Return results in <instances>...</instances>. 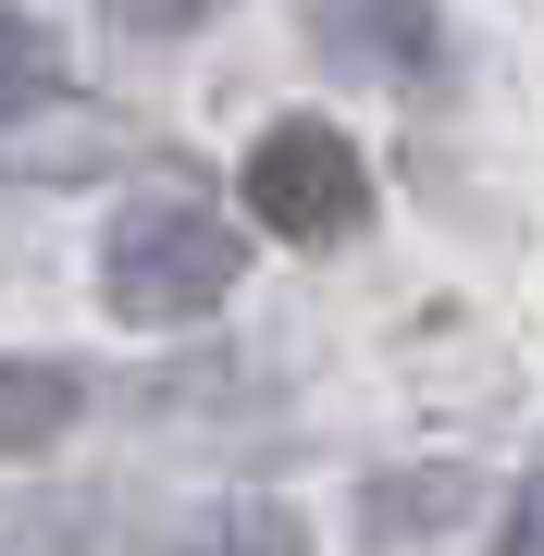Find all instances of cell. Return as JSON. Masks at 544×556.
I'll list each match as a JSON object with an SVG mask.
<instances>
[{"mask_svg": "<svg viewBox=\"0 0 544 556\" xmlns=\"http://www.w3.org/2000/svg\"><path fill=\"white\" fill-rule=\"evenodd\" d=\"M223 0H112V25H137V38H186V25H211Z\"/></svg>", "mask_w": 544, "mask_h": 556, "instance_id": "8992f818", "label": "cell"}, {"mask_svg": "<svg viewBox=\"0 0 544 556\" xmlns=\"http://www.w3.org/2000/svg\"><path fill=\"white\" fill-rule=\"evenodd\" d=\"M248 273V236L223 223L199 186H162V199H124L112 236H100V298L124 321H149V334H174V321H211L236 298Z\"/></svg>", "mask_w": 544, "mask_h": 556, "instance_id": "6da1fadb", "label": "cell"}, {"mask_svg": "<svg viewBox=\"0 0 544 556\" xmlns=\"http://www.w3.org/2000/svg\"><path fill=\"white\" fill-rule=\"evenodd\" d=\"M50 87H62V50L25 13H0V112H13V100H50Z\"/></svg>", "mask_w": 544, "mask_h": 556, "instance_id": "5b68a950", "label": "cell"}, {"mask_svg": "<svg viewBox=\"0 0 544 556\" xmlns=\"http://www.w3.org/2000/svg\"><path fill=\"white\" fill-rule=\"evenodd\" d=\"M495 544H507V556H544V470L507 495V532H495Z\"/></svg>", "mask_w": 544, "mask_h": 556, "instance_id": "52a82bcc", "label": "cell"}, {"mask_svg": "<svg viewBox=\"0 0 544 556\" xmlns=\"http://www.w3.org/2000/svg\"><path fill=\"white\" fill-rule=\"evenodd\" d=\"M174 556H309V519H298V507L236 495V507H199V519H186Z\"/></svg>", "mask_w": 544, "mask_h": 556, "instance_id": "277c9868", "label": "cell"}, {"mask_svg": "<svg viewBox=\"0 0 544 556\" xmlns=\"http://www.w3.org/2000/svg\"><path fill=\"white\" fill-rule=\"evenodd\" d=\"M87 408V371L62 358H0V457H50Z\"/></svg>", "mask_w": 544, "mask_h": 556, "instance_id": "3957f363", "label": "cell"}, {"mask_svg": "<svg viewBox=\"0 0 544 556\" xmlns=\"http://www.w3.org/2000/svg\"><path fill=\"white\" fill-rule=\"evenodd\" d=\"M236 199L261 211V236L284 248H334L346 223L371 211V161L334 137V124H309V112H284L261 149H248V174H236Z\"/></svg>", "mask_w": 544, "mask_h": 556, "instance_id": "7a4b0ae2", "label": "cell"}]
</instances>
